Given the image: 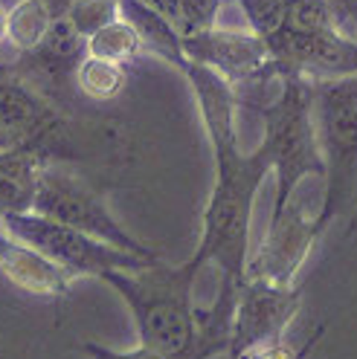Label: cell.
Masks as SVG:
<instances>
[{
  "label": "cell",
  "mask_w": 357,
  "mask_h": 359,
  "mask_svg": "<svg viewBox=\"0 0 357 359\" xmlns=\"http://www.w3.org/2000/svg\"><path fill=\"white\" fill-rule=\"evenodd\" d=\"M197 273L200 266L192 258L174 266L157 258L140 269H114L99 281L128 304L140 345L177 359H204L195 348L197 304L192 290Z\"/></svg>",
  "instance_id": "obj_2"
},
{
  "label": "cell",
  "mask_w": 357,
  "mask_h": 359,
  "mask_svg": "<svg viewBox=\"0 0 357 359\" xmlns=\"http://www.w3.org/2000/svg\"><path fill=\"white\" fill-rule=\"evenodd\" d=\"M61 15L76 27V32L87 41L96 29L122 15V0H67Z\"/></svg>",
  "instance_id": "obj_18"
},
{
  "label": "cell",
  "mask_w": 357,
  "mask_h": 359,
  "mask_svg": "<svg viewBox=\"0 0 357 359\" xmlns=\"http://www.w3.org/2000/svg\"><path fill=\"white\" fill-rule=\"evenodd\" d=\"M299 307H302V293L294 284H273L247 276L238 284V296H235L230 353L241 356L253 348L285 339Z\"/></svg>",
  "instance_id": "obj_10"
},
{
  "label": "cell",
  "mask_w": 357,
  "mask_h": 359,
  "mask_svg": "<svg viewBox=\"0 0 357 359\" xmlns=\"http://www.w3.org/2000/svg\"><path fill=\"white\" fill-rule=\"evenodd\" d=\"M122 15L137 27V32L145 43V53L169 61L171 67H177V70H183L186 55H183L181 32H177V27L160 9L143 4V0H122Z\"/></svg>",
  "instance_id": "obj_14"
},
{
  "label": "cell",
  "mask_w": 357,
  "mask_h": 359,
  "mask_svg": "<svg viewBox=\"0 0 357 359\" xmlns=\"http://www.w3.org/2000/svg\"><path fill=\"white\" fill-rule=\"evenodd\" d=\"M4 64H9V61H6V58H0V67H4Z\"/></svg>",
  "instance_id": "obj_27"
},
{
  "label": "cell",
  "mask_w": 357,
  "mask_h": 359,
  "mask_svg": "<svg viewBox=\"0 0 357 359\" xmlns=\"http://www.w3.org/2000/svg\"><path fill=\"white\" fill-rule=\"evenodd\" d=\"M349 238H357V212L349 217Z\"/></svg>",
  "instance_id": "obj_25"
},
{
  "label": "cell",
  "mask_w": 357,
  "mask_h": 359,
  "mask_svg": "<svg viewBox=\"0 0 357 359\" xmlns=\"http://www.w3.org/2000/svg\"><path fill=\"white\" fill-rule=\"evenodd\" d=\"M6 20H9V6L0 4V50L6 47ZM9 61V58H6Z\"/></svg>",
  "instance_id": "obj_23"
},
{
  "label": "cell",
  "mask_w": 357,
  "mask_h": 359,
  "mask_svg": "<svg viewBox=\"0 0 357 359\" xmlns=\"http://www.w3.org/2000/svg\"><path fill=\"white\" fill-rule=\"evenodd\" d=\"M82 351L91 359H177V356L160 353L154 348H145L140 342H137V348H131V351H114V348H105V345H96V342H84Z\"/></svg>",
  "instance_id": "obj_21"
},
{
  "label": "cell",
  "mask_w": 357,
  "mask_h": 359,
  "mask_svg": "<svg viewBox=\"0 0 357 359\" xmlns=\"http://www.w3.org/2000/svg\"><path fill=\"white\" fill-rule=\"evenodd\" d=\"M87 55H99V58H110L119 64H131L145 53V43L137 32V27L131 24L125 15L114 18L110 24H105L102 29H96L91 38L84 41Z\"/></svg>",
  "instance_id": "obj_17"
},
{
  "label": "cell",
  "mask_w": 357,
  "mask_h": 359,
  "mask_svg": "<svg viewBox=\"0 0 357 359\" xmlns=\"http://www.w3.org/2000/svg\"><path fill=\"white\" fill-rule=\"evenodd\" d=\"M224 0H174V27L181 35L209 29L218 24Z\"/></svg>",
  "instance_id": "obj_19"
},
{
  "label": "cell",
  "mask_w": 357,
  "mask_h": 359,
  "mask_svg": "<svg viewBox=\"0 0 357 359\" xmlns=\"http://www.w3.org/2000/svg\"><path fill=\"white\" fill-rule=\"evenodd\" d=\"M323 333H325V325H320V327H317L314 333H311L302 345H291V342L279 339V342H271V345L253 348V351L241 353V356H235V359H308V353L320 345Z\"/></svg>",
  "instance_id": "obj_20"
},
{
  "label": "cell",
  "mask_w": 357,
  "mask_h": 359,
  "mask_svg": "<svg viewBox=\"0 0 357 359\" xmlns=\"http://www.w3.org/2000/svg\"><path fill=\"white\" fill-rule=\"evenodd\" d=\"M0 223L9 235L20 238L24 243L35 246L50 261H56L70 278H102L114 269H140L157 258H143L125 252L119 246H110L93 235H84L61 220L44 217L38 212H18L4 215Z\"/></svg>",
  "instance_id": "obj_6"
},
{
  "label": "cell",
  "mask_w": 357,
  "mask_h": 359,
  "mask_svg": "<svg viewBox=\"0 0 357 359\" xmlns=\"http://www.w3.org/2000/svg\"><path fill=\"white\" fill-rule=\"evenodd\" d=\"M0 273L18 290L35 299H67L73 281L56 261H50L20 238L9 235L4 223H0Z\"/></svg>",
  "instance_id": "obj_12"
},
{
  "label": "cell",
  "mask_w": 357,
  "mask_h": 359,
  "mask_svg": "<svg viewBox=\"0 0 357 359\" xmlns=\"http://www.w3.org/2000/svg\"><path fill=\"white\" fill-rule=\"evenodd\" d=\"M143 4H148V6H154V9H160L171 24H174V0H143Z\"/></svg>",
  "instance_id": "obj_22"
},
{
  "label": "cell",
  "mask_w": 357,
  "mask_h": 359,
  "mask_svg": "<svg viewBox=\"0 0 357 359\" xmlns=\"http://www.w3.org/2000/svg\"><path fill=\"white\" fill-rule=\"evenodd\" d=\"M331 4L337 6V12L343 15V20H346L349 29H351V0H331ZM351 32H354V29H351Z\"/></svg>",
  "instance_id": "obj_24"
},
{
  "label": "cell",
  "mask_w": 357,
  "mask_h": 359,
  "mask_svg": "<svg viewBox=\"0 0 357 359\" xmlns=\"http://www.w3.org/2000/svg\"><path fill=\"white\" fill-rule=\"evenodd\" d=\"M314 122L323 154L320 229L357 212V73L311 81Z\"/></svg>",
  "instance_id": "obj_4"
},
{
  "label": "cell",
  "mask_w": 357,
  "mask_h": 359,
  "mask_svg": "<svg viewBox=\"0 0 357 359\" xmlns=\"http://www.w3.org/2000/svg\"><path fill=\"white\" fill-rule=\"evenodd\" d=\"M183 55L192 64L209 67L221 79H227L235 96L261 90L276 81L282 73L276 70L273 55L267 50V41L253 27H209L189 35H181Z\"/></svg>",
  "instance_id": "obj_9"
},
{
  "label": "cell",
  "mask_w": 357,
  "mask_h": 359,
  "mask_svg": "<svg viewBox=\"0 0 357 359\" xmlns=\"http://www.w3.org/2000/svg\"><path fill=\"white\" fill-rule=\"evenodd\" d=\"M84 55H87L84 38L76 32L70 20L58 15L38 47L12 58V70L20 79H27L50 102L76 114V99H79L76 70Z\"/></svg>",
  "instance_id": "obj_11"
},
{
  "label": "cell",
  "mask_w": 357,
  "mask_h": 359,
  "mask_svg": "<svg viewBox=\"0 0 357 359\" xmlns=\"http://www.w3.org/2000/svg\"><path fill=\"white\" fill-rule=\"evenodd\" d=\"M44 165L47 163L30 148H0V217L32 212Z\"/></svg>",
  "instance_id": "obj_13"
},
{
  "label": "cell",
  "mask_w": 357,
  "mask_h": 359,
  "mask_svg": "<svg viewBox=\"0 0 357 359\" xmlns=\"http://www.w3.org/2000/svg\"><path fill=\"white\" fill-rule=\"evenodd\" d=\"M197 99L200 119L215 156V186L200 217V241L192 261L204 269L207 264L221 269V278L241 284L250 264V223L256 194L273 174L271 154L261 145L253 154L238 148V96L227 79L209 67L186 61L181 70Z\"/></svg>",
  "instance_id": "obj_1"
},
{
  "label": "cell",
  "mask_w": 357,
  "mask_h": 359,
  "mask_svg": "<svg viewBox=\"0 0 357 359\" xmlns=\"http://www.w3.org/2000/svg\"><path fill=\"white\" fill-rule=\"evenodd\" d=\"M128 84V64L99 58V55H84L79 70H76V90L87 102H114L122 96Z\"/></svg>",
  "instance_id": "obj_16"
},
{
  "label": "cell",
  "mask_w": 357,
  "mask_h": 359,
  "mask_svg": "<svg viewBox=\"0 0 357 359\" xmlns=\"http://www.w3.org/2000/svg\"><path fill=\"white\" fill-rule=\"evenodd\" d=\"M58 15L61 9H56L53 0H18L12 4L6 20V43L12 50V58L38 47Z\"/></svg>",
  "instance_id": "obj_15"
},
{
  "label": "cell",
  "mask_w": 357,
  "mask_h": 359,
  "mask_svg": "<svg viewBox=\"0 0 357 359\" xmlns=\"http://www.w3.org/2000/svg\"><path fill=\"white\" fill-rule=\"evenodd\" d=\"M311 180H320V177H311ZM311 180H305L285 203H273V212H271V220H267L259 250L256 255H250L247 276L273 281V284H294L311 250L323 238L320 206L317 209L308 206L305 189Z\"/></svg>",
  "instance_id": "obj_8"
},
{
  "label": "cell",
  "mask_w": 357,
  "mask_h": 359,
  "mask_svg": "<svg viewBox=\"0 0 357 359\" xmlns=\"http://www.w3.org/2000/svg\"><path fill=\"white\" fill-rule=\"evenodd\" d=\"M32 212L61 220L84 235H93L110 246H119L125 252L143 255V258H157V252L145 246L143 241L134 238L122 223L108 209L105 197L99 189H93L82 174H76L64 163H47L38 177V191Z\"/></svg>",
  "instance_id": "obj_5"
},
{
  "label": "cell",
  "mask_w": 357,
  "mask_h": 359,
  "mask_svg": "<svg viewBox=\"0 0 357 359\" xmlns=\"http://www.w3.org/2000/svg\"><path fill=\"white\" fill-rule=\"evenodd\" d=\"M261 38L282 76L323 81L357 73V35L346 27L285 20Z\"/></svg>",
  "instance_id": "obj_7"
},
{
  "label": "cell",
  "mask_w": 357,
  "mask_h": 359,
  "mask_svg": "<svg viewBox=\"0 0 357 359\" xmlns=\"http://www.w3.org/2000/svg\"><path fill=\"white\" fill-rule=\"evenodd\" d=\"M247 110H256L264 125L261 148L271 154L276 177L273 203H285L311 177L323 180L325 168L317 140L311 81L299 76H279V81Z\"/></svg>",
  "instance_id": "obj_3"
},
{
  "label": "cell",
  "mask_w": 357,
  "mask_h": 359,
  "mask_svg": "<svg viewBox=\"0 0 357 359\" xmlns=\"http://www.w3.org/2000/svg\"><path fill=\"white\" fill-rule=\"evenodd\" d=\"M351 29L357 35V0H351Z\"/></svg>",
  "instance_id": "obj_26"
}]
</instances>
